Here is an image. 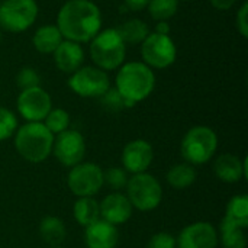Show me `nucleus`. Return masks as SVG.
Wrapping results in <instances>:
<instances>
[{"label": "nucleus", "instance_id": "1", "mask_svg": "<svg viewBox=\"0 0 248 248\" xmlns=\"http://www.w3.org/2000/svg\"><path fill=\"white\" fill-rule=\"evenodd\" d=\"M57 28L64 39L90 42L102 29V12L92 0H67L57 15Z\"/></svg>", "mask_w": 248, "mask_h": 248}, {"label": "nucleus", "instance_id": "2", "mask_svg": "<svg viewBox=\"0 0 248 248\" xmlns=\"http://www.w3.org/2000/svg\"><path fill=\"white\" fill-rule=\"evenodd\" d=\"M155 87V74L153 68L142 61L124 62L115 77V89L125 99L129 108L145 100Z\"/></svg>", "mask_w": 248, "mask_h": 248}, {"label": "nucleus", "instance_id": "3", "mask_svg": "<svg viewBox=\"0 0 248 248\" xmlns=\"http://www.w3.org/2000/svg\"><path fill=\"white\" fill-rule=\"evenodd\" d=\"M54 135L42 122H26L15 132V148L29 163H42L51 153Z\"/></svg>", "mask_w": 248, "mask_h": 248}, {"label": "nucleus", "instance_id": "4", "mask_svg": "<svg viewBox=\"0 0 248 248\" xmlns=\"http://www.w3.org/2000/svg\"><path fill=\"white\" fill-rule=\"evenodd\" d=\"M90 58L94 65L103 71L118 70L126 57V44L122 41L116 28L100 29L90 41Z\"/></svg>", "mask_w": 248, "mask_h": 248}, {"label": "nucleus", "instance_id": "5", "mask_svg": "<svg viewBox=\"0 0 248 248\" xmlns=\"http://www.w3.org/2000/svg\"><path fill=\"white\" fill-rule=\"evenodd\" d=\"M217 148H218L217 132L209 126L198 125L190 128L185 134L180 145V153L186 160V163L192 166H198V164L208 163L217 153Z\"/></svg>", "mask_w": 248, "mask_h": 248}, {"label": "nucleus", "instance_id": "6", "mask_svg": "<svg viewBox=\"0 0 248 248\" xmlns=\"http://www.w3.org/2000/svg\"><path fill=\"white\" fill-rule=\"evenodd\" d=\"M126 198L132 208L150 212L158 208L163 199V187L160 182L150 173L134 174L126 183Z\"/></svg>", "mask_w": 248, "mask_h": 248}, {"label": "nucleus", "instance_id": "7", "mask_svg": "<svg viewBox=\"0 0 248 248\" xmlns=\"http://www.w3.org/2000/svg\"><path fill=\"white\" fill-rule=\"evenodd\" d=\"M38 13L36 0H1L0 28L13 33L25 32L36 22Z\"/></svg>", "mask_w": 248, "mask_h": 248}, {"label": "nucleus", "instance_id": "8", "mask_svg": "<svg viewBox=\"0 0 248 248\" xmlns=\"http://www.w3.org/2000/svg\"><path fill=\"white\" fill-rule=\"evenodd\" d=\"M141 57L142 62L150 68L164 70L176 62L177 48L170 35L150 32L141 42Z\"/></svg>", "mask_w": 248, "mask_h": 248}, {"label": "nucleus", "instance_id": "9", "mask_svg": "<svg viewBox=\"0 0 248 248\" xmlns=\"http://www.w3.org/2000/svg\"><path fill=\"white\" fill-rule=\"evenodd\" d=\"M68 87L80 97H102L110 87L106 71L96 65H83L68 77Z\"/></svg>", "mask_w": 248, "mask_h": 248}, {"label": "nucleus", "instance_id": "10", "mask_svg": "<svg viewBox=\"0 0 248 248\" xmlns=\"http://www.w3.org/2000/svg\"><path fill=\"white\" fill-rule=\"evenodd\" d=\"M67 185L77 198H93L103 187V170L94 163H78L71 167Z\"/></svg>", "mask_w": 248, "mask_h": 248}, {"label": "nucleus", "instance_id": "11", "mask_svg": "<svg viewBox=\"0 0 248 248\" xmlns=\"http://www.w3.org/2000/svg\"><path fill=\"white\" fill-rule=\"evenodd\" d=\"M16 108L19 115L28 122H42L52 109V99L41 86L20 90Z\"/></svg>", "mask_w": 248, "mask_h": 248}, {"label": "nucleus", "instance_id": "12", "mask_svg": "<svg viewBox=\"0 0 248 248\" xmlns=\"http://www.w3.org/2000/svg\"><path fill=\"white\" fill-rule=\"evenodd\" d=\"M52 153L65 167H74L83 161L86 154L84 137L76 129H67L54 137Z\"/></svg>", "mask_w": 248, "mask_h": 248}, {"label": "nucleus", "instance_id": "13", "mask_svg": "<svg viewBox=\"0 0 248 248\" xmlns=\"http://www.w3.org/2000/svg\"><path fill=\"white\" fill-rule=\"evenodd\" d=\"M218 232L211 222H193L182 230L176 238L177 248H217Z\"/></svg>", "mask_w": 248, "mask_h": 248}, {"label": "nucleus", "instance_id": "14", "mask_svg": "<svg viewBox=\"0 0 248 248\" xmlns=\"http://www.w3.org/2000/svg\"><path fill=\"white\" fill-rule=\"evenodd\" d=\"M154 150L145 140H134L128 142L122 151V166L126 173H145L153 164Z\"/></svg>", "mask_w": 248, "mask_h": 248}, {"label": "nucleus", "instance_id": "15", "mask_svg": "<svg viewBox=\"0 0 248 248\" xmlns=\"http://www.w3.org/2000/svg\"><path fill=\"white\" fill-rule=\"evenodd\" d=\"M100 217L103 221L112 225H121L131 219L132 217V205L126 195L119 192L109 193L100 203Z\"/></svg>", "mask_w": 248, "mask_h": 248}, {"label": "nucleus", "instance_id": "16", "mask_svg": "<svg viewBox=\"0 0 248 248\" xmlns=\"http://www.w3.org/2000/svg\"><path fill=\"white\" fill-rule=\"evenodd\" d=\"M84 241L87 248H115L119 241V231L116 225L97 219L86 227Z\"/></svg>", "mask_w": 248, "mask_h": 248}, {"label": "nucleus", "instance_id": "17", "mask_svg": "<svg viewBox=\"0 0 248 248\" xmlns=\"http://www.w3.org/2000/svg\"><path fill=\"white\" fill-rule=\"evenodd\" d=\"M52 55L57 68L67 74H73L80 67H83L84 62V49L81 44L68 39H64Z\"/></svg>", "mask_w": 248, "mask_h": 248}, {"label": "nucleus", "instance_id": "18", "mask_svg": "<svg viewBox=\"0 0 248 248\" xmlns=\"http://www.w3.org/2000/svg\"><path fill=\"white\" fill-rule=\"evenodd\" d=\"M214 173L224 183H238L247 177V160L231 153L221 154L214 163Z\"/></svg>", "mask_w": 248, "mask_h": 248}, {"label": "nucleus", "instance_id": "19", "mask_svg": "<svg viewBox=\"0 0 248 248\" xmlns=\"http://www.w3.org/2000/svg\"><path fill=\"white\" fill-rule=\"evenodd\" d=\"M62 41L64 38L57 25H42L32 36V45L39 54H54Z\"/></svg>", "mask_w": 248, "mask_h": 248}, {"label": "nucleus", "instance_id": "20", "mask_svg": "<svg viewBox=\"0 0 248 248\" xmlns=\"http://www.w3.org/2000/svg\"><path fill=\"white\" fill-rule=\"evenodd\" d=\"M224 248H247L246 228L237 225L228 218H222L219 225V235Z\"/></svg>", "mask_w": 248, "mask_h": 248}, {"label": "nucleus", "instance_id": "21", "mask_svg": "<svg viewBox=\"0 0 248 248\" xmlns=\"http://www.w3.org/2000/svg\"><path fill=\"white\" fill-rule=\"evenodd\" d=\"M39 235L51 247H58L67 237L65 224L57 217H45L39 224Z\"/></svg>", "mask_w": 248, "mask_h": 248}, {"label": "nucleus", "instance_id": "22", "mask_svg": "<svg viewBox=\"0 0 248 248\" xmlns=\"http://www.w3.org/2000/svg\"><path fill=\"white\" fill-rule=\"evenodd\" d=\"M166 179L171 187H174L177 190H183V189L190 187L196 182L198 173L192 164L180 163V164H174L173 167H170Z\"/></svg>", "mask_w": 248, "mask_h": 248}, {"label": "nucleus", "instance_id": "23", "mask_svg": "<svg viewBox=\"0 0 248 248\" xmlns=\"http://www.w3.org/2000/svg\"><path fill=\"white\" fill-rule=\"evenodd\" d=\"M122 41L128 45V44H132V45H141V42L150 35V28L148 25L141 20V19H128L125 20L121 26L116 28Z\"/></svg>", "mask_w": 248, "mask_h": 248}, {"label": "nucleus", "instance_id": "24", "mask_svg": "<svg viewBox=\"0 0 248 248\" xmlns=\"http://www.w3.org/2000/svg\"><path fill=\"white\" fill-rule=\"evenodd\" d=\"M73 214L76 221L81 227H89L90 224L100 219V208L99 202L94 198H78L74 203Z\"/></svg>", "mask_w": 248, "mask_h": 248}, {"label": "nucleus", "instance_id": "25", "mask_svg": "<svg viewBox=\"0 0 248 248\" xmlns=\"http://www.w3.org/2000/svg\"><path fill=\"white\" fill-rule=\"evenodd\" d=\"M225 218L235 222L237 225L247 230L248 227V196L247 195H237L231 198L227 205Z\"/></svg>", "mask_w": 248, "mask_h": 248}, {"label": "nucleus", "instance_id": "26", "mask_svg": "<svg viewBox=\"0 0 248 248\" xmlns=\"http://www.w3.org/2000/svg\"><path fill=\"white\" fill-rule=\"evenodd\" d=\"M147 9L155 22H169L179 10V0H150Z\"/></svg>", "mask_w": 248, "mask_h": 248}, {"label": "nucleus", "instance_id": "27", "mask_svg": "<svg viewBox=\"0 0 248 248\" xmlns=\"http://www.w3.org/2000/svg\"><path fill=\"white\" fill-rule=\"evenodd\" d=\"M70 113L65 109L57 108V109H51L49 113L45 116L44 119V125L46 126V129L52 134V135H58L64 131L68 129L70 126Z\"/></svg>", "mask_w": 248, "mask_h": 248}, {"label": "nucleus", "instance_id": "28", "mask_svg": "<svg viewBox=\"0 0 248 248\" xmlns=\"http://www.w3.org/2000/svg\"><path fill=\"white\" fill-rule=\"evenodd\" d=\"M128 180V173L121 167H109L103 170V185L109 186L113 190H121L126 187Z\"/></svg>", "mask_w": 248, "mask_h": 248}, {"label": "nucleus", "instance_id": "29", "mask_svg": "<svg viewBox=\"0 0 248 248\" xmlns=\"http://www.w3.org/2000/svg\"><path fill=\"white\" fill-rule=\"evenodd\" d=\"M17 129V119L16 115L7 109L0 106V141L9 140L15 135Z\"/></svg>", "mask_w": 248, "mask_h": 248}, {"label": "nucleus", "instance_id": "30", "mask_svg": "<svg viewBox=\"0 0 248 248\" xmlns=\"http://www.w3.org/2000/svg\"><path fill=\"white\" fill-rule=\"evenodd\" d=\"M15 80H16V86L20 90H26V89H32V87L41 86V76L32 67H23V68H20L17 71Z\"/></svg>", "mask_w": 248, "mask_h": 248}, {"label": "nucleus", "instance_id": "31", "mask_svg": "<svg viewBox=\"0 0 248 248\" xmlns=\"http://www.w3.org/2000/svg\"><path fill=\"white\" fill-rule=\"evenodd\" d=\"M99 99H100L103 108L110 112H119L125 108H129L128 103L125 102V99L118 93V90L115 87H109V90Z\"/></svg>", "mask_w": 248, "mask_h": 248}, {"label": "nucleus", "instance_id": "32", "mask_svg": "<svg viewBox=\"0 0 248 248\" xmlns=\"http://www.w3.org/2000/svg\"><path fill=\"white\" fill-rule=\"evenodd\" d=\"M147 248H177V243L170 232H157L148 240Z\"/></svg>", "mask_w": 248, "mask_h": 248}, {"label": "nucleus", "instance_id": "33", "mask_svg": "<svg viewBox=\"0 0 248 248\" xmlns=\"http://www.w3.org/2000/svg\"><path fill=\"white\" fill-rule=\"evenodd\" d=\"M235 26H237V31L241 33L243 38H247L248 36V3L244 1L238 12H237V16H235Z\"/></svg>", "mask_w": 248, "mask_h": 248}, {"label": "nucleus", "instance_id": "34", "mask_svg": "<svg viewBox=\"0 0 248 248\" xmlns=\"http://www.w3.org/2000/svg\"><path fill=\"white\" fill-rule=\"evenodd\" d=\"M148 3H150V0H124L125 7L132 12H140V10L147 9Z\"/></svg>", "mask_w": 248, "mask_h": 248}, {"label": "nucleus", "instance_id": "35", "mask_svg": "<svg viewBox=\"0 0 248 248\" xmlns=\"http://www.w3.org/2000/svg\"><path fill=\"white\" fill-rule=\"evenodd\" d=\"M237 3V0H211V4L217 9V10H230L231 7H234V4Z\"/></svg>", "mask_w": 248, "mask_h": 248}, {"label": "nucleus", "instance_id": "36", "mask_svg": "<svg viewBox=\"0 0 248 248\" xmlns=\"http://www.w3.org/2000/svg\"><path fill=\"white\" fill-rule=\"evenodd\" d=\"M170 31H171V26H170V23H169V22L163 20V22H157V23H155V29H154V32H155V33L169 35V33H170Z\"/></svg>", "mask_w": 248, "mask_h": 248}, {"label": "nucleus", "instance_id": "37", "mask_svg": "<svg viewBox=\"0 0 248 248\" xmlns=\"http://www.w3.org/2000/svg\"><path fill=\"white\" fill-rule=\"evenodd\" d=\"M1 31H3V29L0 28V41H1Z\"/></svg>", "mask_w": 248, "mask_h": 248}, {"label": "nucleus", "instance_id": "38", "mask_svg": "<svg viewBox=\"0 0 248 248\" xmlns=\"http://www.w3.org/2000/svg\"><path fill=\"white\" fill-rule=\"evenodd\" d=\"M49 248H62V247H60V246H58V247H49Z\"/></svg>", "mask_w": 248, "mask_h": 248}, {"label": "nucleus", "instance_id": "39", "mask_svg": "<svg viewBox=\"0 0 248 248\" xmlns=\"http://www.w3.org/2000/svg\"><path fill=\"white\" fill-rule=\"evenodd\" d=\"M182 1H189V0H182Z\"/></svg>", "mask_w": 248, "mask_h": 248}, {"label": "nucleus", "instance_id": "40", "mask_svg": "<svg viewBox=\"0 0 248 248\" xmlns=\"http://www.w3.org/2000/svg\"><path fill=\"white\" fill-rule=\"evenodd\" d=\"M0 3H1V0H0Z\"/></svg>", "mask_w": 248, "mask_h": 248}]
</instances>
